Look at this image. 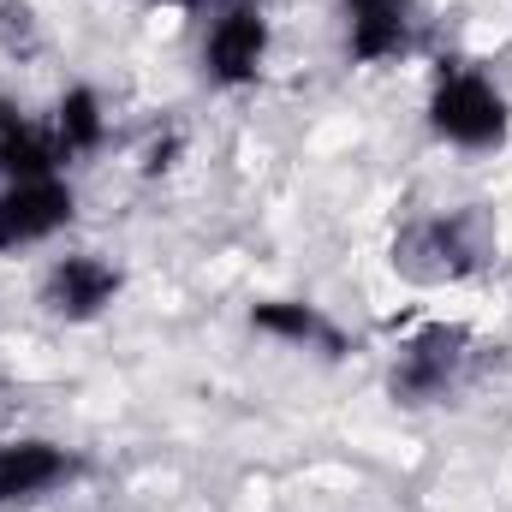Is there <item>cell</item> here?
Instances as JSON below:
<instances>
[{
	"mask_svg": "<svg viewBox=\"0 0 512 512\" xmlns=\"http://www.w3.org/2000/svg\"><path fill=\"white\" fill-rule=\"evenodd\" d=\"M251 328H256V334L286 340V346H316V352H328V358H340V352H346L340 328H334L316 304H298V298H268V304H251Z\"/></svg>",
	"mask_w": 512,
	"mask_h": 512,
	"instance_id": "9c48e42d",
	"label": "cell"
},
{
	"mask_svg": "<svg viewBox=\"0 0 512 512\" xmlns=\"http://www.w3.org/2000/svg\"><path fill=\"white\" fill-rule=\"evenodd\" d=\"M120 268L102 262L96 251H78V256H60L42 280V304L60 316V322H96L114 298H120Z\"/></svg>",
	"mask_w": 512,
	"mask_h": 512,
	"instance_id": "5b68a950",
	"label": "cell"
},
{
	"mask_svg": "<svg viewBox=\"0 0 512 512\" xmlns=\"http://www.w3.org/2000/svg\"><path fill=\"white\" fill-rule=\"evenodd\" d=\"M167 6H209V0H167Z\"/></svg>",
	"mask_w": 512,
	"mask_h": 512,
	"instance_id": "8fae6325",
	"label": "cell"
},
{
	"mask_svg": "<svg viewBox=\"0 0 512 512\" xmlns=\"http://www.w3.org/2000/svg\"><path fill=\"white\" fill-rule=\"evenodd\" d=\"M72 471H78V459H72L66 447H54V441H36V435H30V441H6V447H0V507L48 495V489H60Z\"/></svg>",
	"mask_w": 512,
	"mask_h": 512,
	"instance_id": "52a82bcc",
	"label": "cell"
},
{
	"mask_svg": "<svg viewBox=\"0 0 512 512\" xmlns=\"http://www.w3.org/2000/svg\"><path fill=\"white\" fill-rule=\"evenodd\" d=\"M54 137H60L66 161H72V155H90V149L102 143V96H96L90 84H72V90L60 96V108H54Z\"/></svg>",
	"mask_w": 512,
	"mask_h": 512,
	"instance_id": "30bf717a",
	"label": "cell"
},
{
	"mask_svg": "<svg viewBox=\"0 0 512 512\" xmlns=\"http://www.w3.org/2000/svg\"><path fill=\"white\" fill-rule=\"evenodd\" d=\"M346 12V54L358 66H382L411 48V0H340Z\"/></svg>",
	"mask_w": 512,
	"mask_h": 512,
	"instance_id": "8992f818",
	"label": "cell"
},
{
	"mask_svg": "<svg viewBox=\"0 0 512 512\" xmlns=\"http://www.w3.org/2000/svg\"><path fill=\"white\" fill-rule=\"evenodd\" d=\"M268 60V18L256 0H221L215 24H209V42H203V72L209 84L221 90H239V84H256Z\"/></svg>",
	"mask_w": 512,
	"mask_h": 512,
	"instance_id": "3957f363",
	"label": "cell"
},
{
	"mask_svg": "<svg viewBox=\"0 0 512 512\" xmlns=\"http://www.w3.org/2000/svg\"><path fill=\"white\" fill-rule=\"evenodd\" d=\"M72 185L60 173L48 179H6L0 191V251H24V245H42L54 239L66 221H72Z\"/></svg>",
	"mask_w": 512,
	"mask_h": 512,
	"instance_id": "277c9868",
	"label": "cell"
},
{
	"mask_svg": "<svg viewBox=\"0 0 512 512\" xmlns=\"http://www.w3.org/2000/svg\"><path fill=\"white\" fill-rule=\"evenodd\" d=\"M465 358H471V334L465 328H423V334H411L405 346H399V358H393V399L399 405H435V399H447L459 376H465Z\"/></svg>",
	"mask_w": 512,
	"mask_h": 512,
	"instance_id": "7a4b0ae2",
	"label": "cell"
},
{
	"mask_svg": "<svg viewBox=\"0 0 512 512\" xmlns=\"http://www.w3.org/2000/svg\"><path fill=\"white\" fill-rule=\"evenodd\" d=\"M60 167H66V149L54 137V120L36 126V120H24L18 108L0 102V173L6 179H48Z\"/></svg>",
	"mask_w": 512,
	"mask_h": 512,
	"instance_id": "ba28073f",
	"label": "cell"
},
{
	"mask_svg": "<svg viewBox=\"0 0 512 512\" xmlns=\"http://www.w3.org/2000/svg\"><path fill=\"white\" fill-rule=\"evenodd\" d=\"M429 126L453 149H501L512 114L507 96L483 72H441V84L429 96Z\"/></svg>",
	"mask_w": 512,
	"mask_h": 512,
	"instance_id": "6da1fadb",
	"label": "cell"
}]
</instances>
